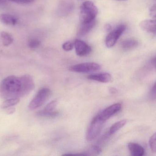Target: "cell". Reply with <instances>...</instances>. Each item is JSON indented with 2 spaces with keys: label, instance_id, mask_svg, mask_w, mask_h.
<instances>
[{
  "label": "cell",
  "instance_id": "cell-33",
  "mask_svg": "<svg viewBox=\"0 0 156 156\" xmlns=\"http://www.w3.org/2000/svg\"><path fill=\"white\" fill-rule=\"evenodd\" d=\"M155 68H156V67H155Z\"/></svg>",
  "mask_w": 156,
  "mask_h": 156
},
{
  "label": "cell",
  "instance_id": "cell-14",
  "mask_svg": "<svg viewBox=\"0 0 156 156\" xmlns=\"http://www.w3.org/2000/svg\"><path fill=\"white\" fill-rule=\"evenodd\" d=\"M73 8V5L71 3L64 2L59 5L58 13L59 15L62 16L67 15L71 12Z\"/></svg>",
  "mask_w": 156,
  "mask_h": 156
},
{
  "label": "cell",
  "instance_id": "cell-18",
  "mask_svg": "<svg viewBox=\"0 0 156 156\" xmlns=\"http://www.w3.org/2000/svg\"><path fill=\"white\" fill-rule=\"evenodd\" d=\"M58 114H59V113L57 111H44V110L38 111L37 113V116L47 118H55V117H57Z\"/></svg>",
  "mask_w": 156,
  "mask_h": 156
},
{
  "label": "cell",
  "instance_id": "cell-7",
  "mask_svg": "<svg viewBox=\"0 0 156 156\" xmlns=\"http://www.w3.org/2000/svg\"><path fill=\"white\" fill-rule=\"evenodd\" d=\"M121 109L122 105L121 103H115L106 108L98 115L101 120L105 122L112 116L120 111Z\"/></svg>",
  "mask_w": 156,
  "mask_h": 156
},
{
  "label": "cell",
  "instance_id": "cell-25",
  "mask_svg": "<svg viewBox=\"0 0 156 156\" xmlns=\"http://www.w3.org/2000/svg\"><path fill=\"white\" fill-rule=\"evenodd\" d=\"M16 3L29 4L33 2L35 0H8Z\"/></svg>",
  "mask_w": 156,
  "mask_h": 156
},
{
  "label": "cell",
  "instance_id": "cell-13",
  "mask_svg": "<svg viewBox=\"0 0 156 156\" xmlns=\"http://www.w3.org/2000/svg\"><path fill=\"white\" fill-rule=\"evenodd\" d=\"M95 21L88 24H81L78 31L79 36H83L88 34L94 27L95 25Z\"/></svg>",
  "mask_w": 156,
  "mask_h": 156
},
{
  "label": "cell",
  "instance_id": "cell-10",
  "mask_svg": "<svg viewBox=\"0 0 156 156\" xmlns=\"http://www.w3.org/2000/svg\"><path fill=\"white\" fill-rule=\"evenodd\" d=\"M141 29L149 33L156 32V19H146L139 24Z\"/></svg>",
  "mask_w": 156,
  "mask_h": 156
},
{
  "label": "cell",
  "instance_id": "cell-28",
  "mask_svg": "<svg viewBox=\"0 0 156 156\" xmlns=\"http://www.w3.org/2000/svg\"><path fill=\"white\" fill-rule=\"evenodd\" d=\"M6 112L7 114H12L14 113L15 111V108H12L11 107V108H6Z\"/></svg>",
  "mask_w": 156,
  "mask_h": 156
},
{
  "label": "cell",
  "instance_id": "cell-23",
  "mask_svg": "<svg viewBox=\"0 0 156 156\" xmlns=\"http://www.w3.org/2000/svg\"><path fill=\"white\" fill-rule=\"evenodd\" d=\"M74 44L73 43H71V42H67L66 43H64L62 46L63 49L65 50V51H70L72 50L74 47Z\"/></svg>",
  "mask_w": 156,
  "mask_h": 156
},
{
  "label": "cell",
  "instance_id": "cell-1",
  "mask_svg": "<svg viewBox=\"0 0 156 156\" xmlns=\"http://www.w3.org/2000/svg\"><path fill=\"white\" fill-rule=\"evenodd\" d=\"M0 96L5 100L25 97L22 77L9 76L4 79L0 84Z\"/></svg>",
  "mask_w": 156,
  "mask_h": 156
},
{
  "label": "cell",
  "instance_id": "cell-26",
  "mask_svg": "<svg viewBox=\"0 0 156 156\" xmlns=\"http://www.w3.org/2000/svg\"><path fill=\"white\" fill-rule=\"evenodd\" d=\"M91 151L92 152H94L95 154H99L102 152V150L99 146H94L91 148Z\"/></svg>",
  "mask_w": 156,
  "mask_h": 156
},
{
  "label": "cell",
  "instance_id": "cell-2",
  "mask_svg": "<svg viewBox=\"0 0 156 156\" xmlns=\"http://www.w3.org/2000/svg\"><path fill=\"white\" fill-rule=\"evenodd\" d=\"M98 12L97 7L93 2L91 1L83 2L80 7L81 24H88L95 21Z\"/></svg>",
  "mask_w": 156,
  "mask_h": 156
},
{
  "label": "cell",
  "instance_id": "cell-29",
  "mask_svg": "<svg viewBox=\"0 0 156 156\" xmlns=\"http://www.w3.org/2000/svg\"><path fill=\"white\" fill-rule=\"evenodd\" d=\"M112 29V27H111V25L109 24H107V25L105 26V29L106 30H108V31H110L111 30V29Z\"/></svg>",
  "mask_w": 156,
  "mask_h": 156
},
{
  "label": "cell",
  "instance_id": "cell-21",
  "mask_svg": "<svg viewBox=\"0 0 156 156\" xmlns=\"http://www.w3.org/2000/svg\"><path fill=\"white\" fill-rule=\"evenodd\" d=\"M149 144L152 152L156 153V132L150 138Z\"/></svg>",
  "mask_w": 156,
  "mask_h": 156
},
{
  "label": "cell",
  "instance_id": "cell-9",
  "mask_svg": "<svg viewBox=\"0 0 156 156\" xmlns=\"http://www.w3.org/2000/svg\"><path fill=\"white\" fill-rule=\"evenodd\" d=\"M88 79L95 81L103 83H107L110 82L112 79V75L109 73H100L92 74L87 77Z\"/></svg>",
  "mask_w": 156,
  "mask_h": 156
},
{
  "label": "cell",
  "instance_id": "cell-24",
  "mask_svg": "<svg viewBox=\"0 0 156 156\" xmlns=\"http://www.w3.org/2000/svg\"><path fill=\"white\" fill-rule=\"evenodd\" d=\"M149 16L152 18H156V5L150 7L149 9Z\"/></svg>",
  "mask_w": 156,
  "mask_h": 156
},
{
  "label": "cell",
  "instance_id": "cell-3",
  "mask_svg": "<svg viewBox=\"0 0 156 156\" xmlns=\"http://www.w3.org/2000/svg\"><path fill=\"white\" fill-rule=\"evenodd\" d=\"M51 94L52 92L50 89L48 88L41 89L29 103L28 105L29 110L33 111L41 107L51 97Z\"/></svg>",
  "mask_w": 156,
  "mask_h": 156
},
{
  "label": "cell",
  "instance_id": "cell-4",
  "mask_svg": "<svg viewBox=\"0 0 156 156\" xmlns=\"http://www.w3.org/2000/svg\"><path fill=\"white\" fill-rule=\"evenodd\" d=\"M105 122L100 118L99 115H97L93 119L86 133L87 141L91 142L98 136L103 129Z\"/></svg>",
  "mask_w": 156,
  "mask_h": 156
},
{
  "label": "cell",
  "instance_id": "cell-8",
  "mask_svg": "<svg viewBox=\"0 0 156 156\" xmlns=\"http://www.w3.org/2000/svg\"><path fill=\"white\" fill-rule=\"evenodd\" d=\"M74 46L76 53L79 56H85L89 55L92 51L91 47L90 45L80 39L75 40Z\"/></svg>",
  "mask_w": 156,
  "mask_h": 156
},
{
  "label": "cell",
  "instance_id": "cell-20",
  "mask_svg": "<svg viewBox=\"0 0 156 156\" xmlns=\"http://www.w3.org/2000/svg\"><path fill=\"white\" fill-rule=\"evenodd\" d=\"M40 45L41 41L37 38H32L28 41V47L31 49L37 48Z\"/></svg>",
  "mask_w": 156,
  "mask_h": 156
},
{
  "label": "cell",
  "instance_id": "cell-19",
  "mask_svg": "<svg viewBox=\"0 0 156 156\" xmlns=\"http://www.w3.org/2000/svg\"><path fill=\"white\" fill-rule=\"evenodd\" d=\"M20 102V99L18 98H11V99H6L3 103L2 105V109H6L10 108L14 105H16Z\"/></svg>",
  "mask_w": 156,
  "mask_h": 156
},
{
  "label": "cell",
  "instance_id": "cell-12",
  "mask_svg": "<svg viewBox=\"0 0 156 156\" xmlns=\"http://www.w3.org/2000/svg\"><path fill=\"white\" fill-rule=\"evenodd\" d=\"M0 21L6 25H15L17 23V18L12 15L2 13L0 14Z\"/></svg>",
  "mask_w": 156,
  "mask_h": 156
},
{
  "label": "cell",
  "instance_id": "cell-16",
  "mask_svg": "<svg viewBox=\"0 0 156 156\" xmlns=\"http://www.w3.org/2000/svg\"><path fill=\"white\" fill-rule=\"evenodd\" d=\"M126 122H127L126 120H123L116 122L114 124L110 127L109 130V134L113 135L116 133L117 131L122 128L126 124Z\"/></svg>",
  "mask_w": 156,
  "mask_h": 156
},
{
  "label": "cell",
  "instance_id": "cell-32",
  "mask_svg": "<svg viewBox=\"0 0 156 156\" xmlns=\"http://www.w3.org/2000/svg\"><path fill=\"white\" fill-rule=\"evenodd\" d=\"M117 1H126V0H117Z\"/></svg>",
  "mask_w": 156,
  "mask_h": 156
},
{
  "label": "cell",
  "instance_id": "cell-31",
  "mask_svg": "<svg viewBox=\"0 0 156 156\" xmlns=\"http://www.w3.org/2000/svg\"><path fill=\"white\" fill-rule=\"evenodd\" d=\"M153 62H154V64L155 67H156V57L154 59Z\"/></svg>",
  "mask_w": 156,
  "mask_h": 156
},
{
  "label": "cell",
  "instance_id": "cell-6",
  "mask_svg": "<svg viewBox=\"0 0 156 156\" xmlns=\"http://www.w3.org/2000/svg\"><path fill=\"white\" fill-rule=\"evenodd\" d=\"M101 68V66L97 63L87 62L71 66L69 70L71 71L79 73H88L98 71Z\"/></svg>",
  "mask_w": 156,
  "mask_h": 156
},
{
  "label": "cell",
  "instance_id": "cell-27",
  "mask_svg": "<svg viewBox=\"0 0 156 156\" xmlns=\"http://www.w3.org/2000/svg\"><path fill=\"white\" fill-rule=\"evenodd\" d=\"M151 98L153 99H156V82L152 87L150 93Z\"/></svg>",
  "mask_w": 156,
  "mask_h": 156
},
{
  "label": "cell",
  "instance_id": "cell-5",
  "mask_svg": "<svg viewBox=\"0 0 156 156\" xmlns=\"http://www.w3.org/2000/svg\"><path fill=\"white\" fill-rule=\"evenodd\" d=\"M126 29L125 25L121 24L117 26L112 31H111L105 39V45L108 48L113 46L122 34Z\"/></svg>",
  "mask_w": 156,
  "mask_h": 156
},
{
  "label": "cell",
  "instance_id": "cell-17",
  "mask_svg": "<svg viewBox=\"0 0 156 156\" xmlns=\"http://www.w3.org/2000/svg\"><path fill=\"white\" fill-rule=\"evenodd\" d=\"M1 37L2 40L3 45L5 46L10 45L13 42V38L12 35L5 31L1 32Z\"/></svg>",
  "mask_w": 156,
  "mask_h": 156
},
{
  "label": "cell",
  "instance_id": "cell-30",
  "mask_svg": "<svg viewBox=\"0 0 156 156\" xmlns=\"http://www.w3.org/2000/svg\"><path fill=\"white\" fill-rule=\"evenodd\" d=\"M6 0H0V4H3L6 2Z\"/></svg>",
  "mask_w": 156,
  "mask_h": 156
},
{
  "label": "cell",
  "instance_id": "cell-11",
  "mask_svg": "<svg viewBox=\"0 0 156 156\" xmlns=\"http://www.w3.org/2000/svg\"><path fill=\"white\" fill-rule=\"evenodd\" d=\"M128 149L131 154L133 156H142L145 154L144 147L136 143H130L128 144Z\"/></svg>",
  "mask_w": 156,
  "mask_h": 156
},
{
  "label": "cell",
  "instance_id": "cell-15",
  "mask_svg": "<svg viewBox=\"0 0 156 156\" xmlns=\"http://www.w3.org/2000/svg\"><path fill=\"white\" fill-rule=\"evenodd\" d=\"M121 45L123 49L130 50L137 47L138 45V42L137 40L133 38H128L124 40Z\"/></svg>",
  "mask_w": 156,
  "mask_h": 156
},
{
  "label": "cell",
  "instance_id": "cell-22",
  "mask_svg": "<svg viewBox=\"0 0 156 156\" xmlns=\"http://www.w3.org/2000/svg\"><path fill=\"white\" fill-rule=\"evenodd\" d=\"M57 103L58 102L57 101L54 100L53 101H51L46 106L44 110V111H55L57 105Z\"/></svg>",
  "mask_w": 156,
  "mask_h": 156
}]
</instances>
